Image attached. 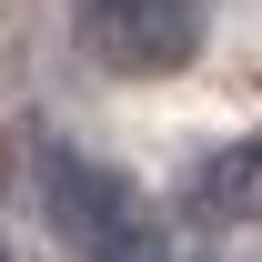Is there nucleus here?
Masks as SVG:
<instances>
[{"label": "nucleus", "mask_w": 262, "mask_h": 262, "mask_svg": "<svg viewBox=\"0 0 262 262\" xmlns=\"http://www.w3.org/2000/svg\"><path fill=\"white\" fill-rule=\"evenodd\" d=\"M40 202H51L61 242L91 252V262H171L162 232H151V212H141V192H131L121 171L61 151V141H40Z\"/></svg>", "instance_id": "1"}, {"label": "nucleus", "mask_w": 262, "mask_h": 262, "mask_svg": "<svg viewBox=\"0 0 262 262\" xmlns=\"http://www.w3.org/2000/svg\"><path fill=\"white\" fill-rule=\"evenodd\" d=\"M0 262H20V252H10V242H0Z\"/></svg>", "instance_id": "4"}, {"label": "nucleus", "mask_w": 262, "mask_h": 262, "mask_svg": "<svg viewBox=\"0 0 262 262\" xmlns=\"http://www.w3.org/2000/svg\"><path fill=\"white\" fill-rule=\"evenodd\" d=\"M202 31H212V0H81V40L131 81L182 71L202 51Z\"/></svg>", "instance_id": "2"}, {"label": "nucleus", "mask_w": 262, "mask_h": 262, "mask_svg": "<svg viewBox=\"0 0 262 262\" xmlns=\"http://www.w3.org/2000/svg\"><path fill=\"white\" fill-rule=\"evenodd\" d=\"M182 202H192L202 222H262V131L222 141V151L192 171V192H182Z\"/></svg>", "instance_id": "3"}]
</instances>
